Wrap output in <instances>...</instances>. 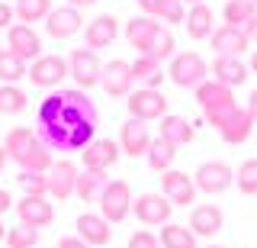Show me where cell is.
I'll return each instance as SVG.
<instances>
[{"instance_id": "22", "label": "cell", "mask_w": 257, "mask_h": 248, "mask_svg": "<svg viewBox=\"0 0 257 248\" xmlns=\"http://www.w3.org/2000/svg\"><path fill=\"white\" fill-rule=\"evenodd\" d=\"M183 26H187V36L193 42H203V39H212L215 33V13L209 4H196L187 10V20H183Z\"/></svg>"}, {"instance_id": "16", "label": "cell", "mask_w": 257, "mask_h": 248, "mask_svg": "<svg viewBox=\"0 0 257 248\" xmlns=\"http://www.w3.org/2000/svg\"><path fill=\"white\" fill-rule=\"evenodd\" d=\"M116 36H119V20L112 17V13H103V17L90 20L87 29H84V42H87V49H93V52L109 49V45L116 42Z\"/></svg>"}, {"instance_id": "54", "label": "cell", "mask_w": 257, "mask_h": 248, "mask_svg": "<svg viewBox=\"0 0 257 248\" xmlns=\"http://www.w3.org/2000/svg\"><path fill=\"white\" fill-rule=\"evenodd\" d=\"M4 238H7V226H4V222H0V242H4Z\"/></svg>"}, {"instance_id": "42", "label": "cell", "mask_w": 257, "mask_h": 248, "mask_svg": "<svg viewBox=\"0 0 257 248\" xmlns=\"http://www.w3.org/2000/svg\"><path fill=\"white\" fill-rule=\"evenodd\" d=\"M183 20H187V10H183L180 0H167V4L161 7V13H158L161 26H164V23H171V26H174V23H183Z\"/></svg>"}, {"instance_id": "25", "label": "cell", "mask_w": 257, "mask_h": 248, "mask_svg": "<svg viewBox=\"0 0 257 248\" xmlns=\"http://www.w3.org/2000/svg\"><path fill=\"white\" fill-rule=\"evenodd\" d=\"M16 164H20L23 171H32V174H48V171H52V164H55V158H52V151L45 148V142L36 135L32 145L16 158Z\"/></svg>"}, {"instance_id": "27", "label": "cell", "mask_w": 257, "mask_h": 248, "mask_svg": "<svg viewBox=\"0 0 257 248\" xmlns=\"http://www.w3.org/2000/svg\"><path fill=\"white\" fill-rule=\"evenodd\" d=\"M251 129H254V119L247 116V110H238V113L228 119V126L219 129V135H222V142H228V145H241V142L251 139Z\"/></svg>"}, {"instance_id": "37", "label": "cell", "mask_w": 257, "mask_h": 248, "mask_svg": "<svg viewBox=\"0 0 257 248\" xmlns=\"http://www.w3.org/2000/svg\"><path fill=\"white\" fill-rule=\"evenodd\" d=\"M174 49H177V42H174V33H171L167 26H161L158 33H155V42H151L148 55H151L155 61H164V58H174V55H177Z\"/></svg>"}, {"instance_id": "9", "label": "cell", "mask_w": 257, "mask_h": 248, "mask_svg": "<svg viewBox=\"0 0 257 248\" xmlns=\"http://www.w3.org/2000/svg\"><path fill=\"white\" fill-rule=\"evenodd\" d=\"M151 132H148V123H142V119H132L128 116L122 123V129H119V151L128 158H145L151 148Z\"/></svg>"}, {"instance_id": "21", "label": "cell", "mask_w": 257, "mask_h": 248, "mask_svg": "<svg viewBox=\"0 0 257 248\" xmlns=\"http://www.w3.org/2000/svg\"><path fill=\"white\" fill-rule=\"evenodd\" d=\"M209 74H212V81H219L225 87H241L247 81V65L241 58H228V55H215L212 68H209Z\"/></svg>"}, {"instance_id": "12", "label": "cell", "mask_w": 257, "mask_h": 248, "mask_svg": "<svg viewBox=\"0 0 257 248\" xmlns=\"http://www.w3.org/2000/svg\"><path fill=\"white\" fill-rule=\"evenodd\" d=\"M77 174H80V168L71 161V158L55 161L52 171L45 174V178H48V197H55V200L74 197V190H77Z\"/></svg>"}, {"instance_id": "32", "label": "cell", "mask_w": 257, "mask_h": 248, "mask_svg": "<svg viewBox=\"0 0 257 248\" xmlns=\"http://www.w3.org/2000/svg\"><path fill=\"white\" fill-rule=\"evenodd\" d=\"M257 17V7L254 0H228V4L222 7V20L225 26H235V29H244V23Z\"/></svg>"}, {"instance_id": "41", "label": "cell", "mask_w": 257, "mask_h": 248, "mask_svg": "<svg viewBox=\"0 0 257 248\" xmlns=\"http://www.w3.org/2000/svg\"><path fill=\"white\" fill-rule=\"evenodd\" d=\"M155 74H161V61H155L151 55H139V58L132 61V81L148 84Z\"/></svg>"}, {"instance_id": "46", "label": "cell", "mask_w": 257, "mask_h": 248, "mask_svg": "<svg viewBox=\"0 0 257 248\" xmlns=\"http://www.w3.org/2000/svg\"><path fill=\"white\" fill-rule=\"evenodd\" d=\"M58 248H90V245L77 235H64V238H58Z\"/></svg>"}, {"instance_id": "44", "label": "cell", "mask_w": 257, "mask_h": 248, "mask_svg": "<svg viewBox=\"0 0 257 248\" xmlns=\"http://www.w3.org/2000/svg\"><path fill=\"white\" fill-rule=\"evenodd\" d=\"M13 20H16L13 7H10V4H4V0H0V33H4V29H10V26H13Z\"/></svg>"}, {"instance_id": "49", "label": "cell", "mask_w": 257, "mask_h": 248, "mask_svg": "<svg viewBox=\"0 0 257 248\" xmlns=\"http://www.w3.org/2000/svg\"><path fill=\"white\" fill-rule=\"evenodd\" d=\"M10 206H13V197H10V194H7V190H4V187H0V216H4L7 210H10Z\"/></svg>"}, {"instance_id": "19", "label": "cell", "mask_w": 257, "mask_h": 248, "mask_svg": "<svg viewBox=\"0 0 257 248\" xmlns=\"http://www.w3.org/2000/svg\"><path fill=\"white\" fill-rule=\"evenodd\" d=\"M74 229H77V238H84V242L90 245V248L109 245V238H112L109 222L103 219L100 213H80V216H77V222H74Z\"/></svg>"}, {"instance_id": "15", "label": "cell", "mask_w": 257, "mask_h": 248, "mask_svg": "<svg viewBox=\"0 0 257 248\" xmlns=\"http://www.w3.org/2000/svg\"><path fill=\"white\" fill-rule=\"evenodd\" d=\"M16 216H20L23 226L32 229H45L55 222V206L48 203V197H23L16 203Z\"/></svg>"}, {"instance_id": "50", "label": "cell", "mask_w": 257, "mask_h": 248, "mask_svg": "<svg viewBox=\"0 0 257 248\" xmlns=\"http://www.w3.org/2000/svg\"><path fill=\"white\" fill-rule=\"evenodd\" d=\"M100 4V0H68V7H74V10H84V7H93Z\"/></svg>"}, {"instance_id": "26", "label": "cell", "mask_w": 257, "mask_h": 248, "mask_svg": "<svg viewBox=\"0 0 257 248\" xmlns=\"http://www.w3.org/2000/svg\"><path fill=\"white\" fill-rule=\"evenodd\" d=\"M106 184H109L106 171H93V168H84V171L77 174V190H74V194L84 200V203H96V200H100V194L106 190Z\"/></svg>"}, {"instance_id": "7", "label": "cell", "mask_w": 257, "mask_h": 248, "mask_svg": "<svg viewBox=\"0 0 257 248\" xmlns=\"http://www.w3.org/2000/svg\"><path fill=\"white\" fill-rule=\"evenodd\" d=\"M29 81L36 87H45V91H52V87H58L68 74V58H61V55H39L36 61L29 65Z\"/></svg>"}, {"instance_id": "1", "label": "cell", "mask_w": 257, "mask_h": 248, "mask_svg": "<svg viewBox=\"0 0 257 248\" xmlns=\"http://www.w3.org/2000/svg\"><path fill=\"white\" fill-rule=\"evenodd\" d=\"M96 123L100 113L93 100L77 87L52 91L36 110V135L48 151H84L96 139Z\"/></svg>"}, {"instance_id": "4", "label": "cell", "mask_w": 257, "mask_h": 248, "mask_svg": "<svg viewBox=\"0 0 257 248\" xmlns=\"http://www.w3.org/2000/svg\"><path fill=\"white\" fill-rule=\"evenodd\" d=\"M68 74L74 77L77 91H90V87L100 84V74H103V61L93 49H74L68 58Z\"/></svg>"}, {"instance_id": "5", "label": "cell", "mask_w": 257, "mask_h": 248, "mask_svg": "<svg viewBox=\"0 0 257 248\" xmlns=\"http://www.w3.org/2000/svg\"><path fill=\"white\" fill-rule=\"evenodd\" d=\"M125 107H128V116L142 119V123H155V119L167 116V97L161 91H151V87H139L135 94H128Z\"/></svg>"}, {"instance_id": "38", "label": "cell", "mask_w": 257, "mask_h": 248, "mask_svg": "<svg viewBox=\"0 0 257 248\" xmlns=\"http://www.w3.org/2000/svg\"><path fill=\"white\" fill-rule=\"evenodd\" d=\"M39 245V229L32 226H13L7 229V248H36Z\"/></svg>"}, {"instance_id": "40", "label": "cell", "mask_w": 257, "mask_h": 248, "mask_svg": "<svg viewBox=\"0 0 257 248\" xmlns=\"http://www.w3.org/2000/svg\"><path fill=\"white\" fill-rule=\"evenodd\" d=\"M238 113V103L235 100H228V103H219V107H212V110H203V119L212 129H225L228 126V119Z\"/></svg>"}, {"instance_id": "17", "label": "cell", "mask_w": 257, "mask_h": 248, "mask_svg": "<svg viewBox=\"0 0 257 248\" xmlns=\"http://www.w3.org/2000/svg\"><path fill=\"white\" fill-rule=\"evenodd\" d=\"M225 226V216L222 210L215 203H199V206H193V213H190V232L193 235H203V238H212V235H219Z\"/></svg>"}, {"instance_id": "35", "label": "cell", "mask_w": 257, "mask_h": 248, "mask_svg": "<svg viewBox=\"0 0 257 248\" xmlns=\"http://www.w3.org/2000/svg\"><path fill=\"white\" fill-rule=\"evenodd\" d=\"M235 184H238V190L244 197H254L257 194V158H244V161L238 164Z\"/></svg>"}, {"instance_id": "18", "label": "cell", "mask_w": 257, "mask_h": 248, "mask_svg": "<svg viewBox=\"0 0 257 248\" xmlns=\"http://www.w3.org/2000/svg\"><path fill=\"white\" fill-rule=\"evenodd\" d=\"M119 142L112 139H93L90 145L80 151V158H84V168H93V171H109L112 164L119 161Z\"/></svg>"}, {"instance_id": "8", "label": "cell", "mask_w": 257, "mask_h": 248, "mask_svg": "<svg viewBox=\"0 0 257 248\" xmlns=\"http://www.w3.org/2000/svg\"><path fill=\"white\" fill-rule=\"evenodd\" d=\"M132 210H135V219L142 226H167L174 206L164 194H142L132 200Z\"/></svg>"}, {"instance_id": "51", "label": "cell", "mask_w": 257, "mask_h": 248, "mask_svg": "<svg viewBox=\"0 0 257 248\" xmlns=\"http://www.w3.org/2000/svg\"><path fill=\"white\" fill-rule=\"evenodd\" d=\"M7 161H10V155H7V148L0 145V174H4V168H7Z\"/></svg>"}, {"instance_id": "20", "label": "cell", "mask_w": 257, "mask_h": 248, "mask_svg": "<svg viewBox=\"0 0 257 248\" xmlns=\"http://www.w3.org/2000/svg\"><path fill=\"white\" fill-rule=\"evenodd\" d=\"M158 29H161V23L155 17H132L125 23V42L132 45V49H139V55H148Z\"/></svg>"}, {"instance_id": "52", "label": "cell", "mask_w": 257, "mask_h": 248, "mask_svg": "<svg viewBox=\"0 0 257 248\" xmlns=\"http://www.w3.org/2000/svg\"><path fill=\"white\" fill-rule=\"evenodd\" d=\"M247 68H251V71H254V74H257V49L251 52V61H247Z\"/></svg>"}, {"instance_id": "43", "label": "cell", "mask_w": 257, "mask_h": 248, "mask_svg": "<svg viewBox=\"0 0 257 248\" xmlns=\"http://www.w3.org/2000/svg\"><path fill=\"white\" fill-rule=\"evenodd\" d=\"M128 248H161V242L151 235V232L139 229V232H132V238H128Z\"/></svg>"}, {"instance_id": "29", "label": "cell", "mask_w": 257, "mask_h": 248, "mask_svg": "<svg viewBox=\"0 0 257 248\" xmlns=\"http://www.w3.org/2000/svg\"><path fill=\"white\" fill-rule=\"evenodd\" d=\"M52 10H55L52 0H16V7H13L16 20H20L23 26H32V23L48 20V13H52Z\"/></svg>"}, {"instance_id": "47", "label": "cell", "mask_w": 257, "mask_h": 248, "mask_svg": "<svg viewBox=\"0 0 257 248\" xmlns=\"http://www.w3.org/2000/svg\"><path fill=\"white\" fill-rule=\"evenodd\" d=\"M241 33L247 36V42H257V17H251L244 23V29H241Z\"/></svg>"}, {"instance_id": "33", "label": "cell", "mask_w": 257, "mask_h": 248, "mask_svg": "<svg viewBox=\"0 0 257 248\" xmlns=\"http://www.w3.org/2000/svg\"><path fill=\"white\" fill-rule=\"evenodd\" d=\"M161 248H196V235L187 226L167 222V226H161Z\"/></svg>"}, {"instance_id": "14", "label": "cell", "mask_w": 257, "mask_h": 248, "mask_svg": "<svg viewBox=\"0 0 257 248\" xmlns=\"http://www.w3.org/2000/svg\"><path fill=\"white\" fill-rule=\"evenodd\" d=\"M80 29H84V13L74 10V7H68V4L55 7L45 20V33L52 39H71V36H77Z\"/></svg>"}, {"instance_id": "2", "label": "cell", "mask_w": 257, "mask_h": 248, "mask_svg": "<svg viewBox=\"0 0 257 248\" xmlns=\"http://www.w3.org/2000/svg\"><path fill=\"white\" fill-rule=\"evenodd\" d=\"M167 77H171L177 87H183V91H196L203 81H209V65L199 52H177L171 58Z\"/></svg>"}, {"instance_id": "13", "label": "cell", "mask_w": 257, "mask_h": 248, "mask_svg": "<svg viewBox=\"0 0 257 248\" xmlns=\"http://www.w3.org/2000/svg\"><path fill=\"white\" fill-rule=\"evenodd\" d=\"M161 194L171 200V206H190L196 200V184H193L190 174L171 168V171L161 174Z\"/></svg>"}, {"instance_id": "56", "label": "cell", "mask_w": 257, "mask_h": 248, "mask_svg": "<svg viewBox=\"0 0 257 248\" xmlns=\"http://www.w3.org/2000/svg\"><path fill=\"white\" fill-rule=\"evenodd\" d=\"M0 52H4V42H0Z\"/></svg>"}, {"instance_id": "23", "label": "cell", "mask_w": 257, "mask_h": 248, "mask_svg": "<svg viewBox=\"0 0 257 248\" xmlns=\"http://www.w3.org/2000/svg\"><path fill=\"white\" fill-rule=\"evenodd\" d=\"M209 42H212L215 55H228V58H241V52H247V45H251L247 36L235 26H219Z\"/></svg>"}, {"instance_id": "57", "label": "cell", "mask_w": 257, "mask_h": 248, "mask_svg": "<svg viewBox=\"0 0 257 248\" xmlns=\"http://www.w3.org/2000/svg\"><path fill=\"white\" fill-rule=\"evenodd\" d=\"M4 4H10V0H4Z\"/></svg>"}, {"instance_id": "58", "label": "cell", "mask_w": 257, "mask_h": 248, "mask_svg": "<svg viewBox=\"0 0 257 248\" xmlns=\"http://www.w3.org/2000/svg\"><path fill=\"white\" fill-rule=\"evenodd\" d=\"M254 7H257V0H254Z\"/></svg>"}, {"instance_id": "6", "label": "cell", "mask_w": 257, "mask_h": 248, "mask_svg": "<svg viewBox=\"0 0 257 248\" xmlns=\"http://www.w3.org/2000/svg\"><path fill=\"white\" fill-rule=\"evenodd\" d=\"M193 184H196V190L215 197V194H225L235 184V171L225 161H203L196 168V174H193Z\"/></svg>"}, {"instance_id": "31", "label": "cell", "mask_w": 257, "mask_h": 248, "mask_svg": "<svg viewBox=\"0 0 257 248\" xmlns=\"http://www.w3.org/2000/svg\"><path fill=\"white\" fill-rule=\"evenodd\" d=\"M174 158H177V148L171 145V142H164V139H155V142H151V148H148V155H145V161H148V168H151V171L164 174V171H171Z\"/></svg>"}, {"instance_id": "48", "label": "cell", "mask_w": 257, "mask_h": 248, "mask_svg": "<svg viewBox=\"0 0 257 248\" xmlns=\"http://www.w3.org/2000/svg\"><path fill=\"white\" fill-rule=\"evenodd\" d=\"M247 116H251L254 123H257V87H254L251 94H247Z\"/></svg>"}, {"instance_id": "30", "label": "cell", "mask_w": 257, "mask_h": 248, "mask_svg": "<svg viewBox=\"0 0 257 248\" xmlns=\"http://www.w3.org/2000/svg\"><path fill=\"white\" fill-rule=\"evenodd\" d=\"M29 107V97L20 84H0V116H20Z\"/></svg>"}, {"instance_id": "55", "label": "cell", "mask_w": 257, "mask_h": 248, "mask_svg": "<svg viewBox=\"0 0 257 248\" xmlns=\"http://www.w3.org/2000/svg\"><path fill=\"white\" fill-rule=\"evenodd\" d=\"M206 248H225V245H206Z\"/></svg>"}, {"instance_id": "45", "label": "cell", "mask_w": 257, "mask_h": 248, "mask_svg": "<svg viewBox=\"0 0 257 248\" xmlns=\"http://www.w3.org/2000/svg\"><path fill=\"white\" fill-rule=\"evenodd\" d=\"M135 4L145 10V17H155L158 20V13H161V7L167 4V0H135Z\"/></svg>"}, {"instance_id": "24", "label": "cell", "mask_w": 257, "mask_h": 248, "mask_svg": "<svg viewBox=\"0 0 257 248\" xmlns=\"http://www.w3.org/2000/svg\"><path fill=\"white\" fill-rule=\"evenodd\" d=\"M193 135H196V129H193V123H190L187 116L167 113L164 119H161V135H158V139L171 142L174 148H180V145H190V142H193Z\"/></svg>"}, {"instance_id": "3", "label": "cell", "mask_w": 257, "mask_h": 248, "mask_svg": "<svg viewBox=\"0 0 257 248\" xmlns=\"http://www.w3.org/2000/svg\"><path fill=\"white\" fill-rule=\"evenodd\" d=\"M100 216L109 222V226H116V222H122L128 213H132V190H128L125 181H109L106 190L100 194Z\"/></svg>"}, {"instance_id": "36", "label": "cell", "mask_w": 257, "mask_h": 248, "mask_svg": "<svg viewBox=\"0 0 257 248\" xmlns=\"http://www.w3.org/2000/svg\"><path fill=\"white\" fill-rule=\"evenodd\" d=\"M32 139H36V132L26 129V126H16V129H10V135H7V155H10V161H16V158L23 155L29 145H32Z\"/></svg>"}, {"instance_id": "39", "label": "cell", "mask_w": 257, "mask_h": 248, "mask_svg": "<svg viewBox=\"0 0 257 248\" xmlns=\"http://www.w3.org/2000/svg\"><path fill=\"white\" fill-rule=\"evenodd\" d=\"M16 184L23 187L26 197H48V178L45 174H32V171H20Z\"/></svg>"}, {"instance_id": "11", "label": "cell", "mask_w": 257, "mask_h": 248, "mask_svg": "<svg viewBox=\"0 0 257 248\" xmlns=\"http://www.w3.org/2000/svg\"><path fill=\"white\" fill-rule=\"evenodd\" d=\"M7 49L23 61H36L39 55H42V39H39V33L32 26L13 23V26L7 29Z\"/></svg>"}, {"instance_id": "34", "label": "cell", "mask_w": 257, "mask_h": 248, "mask_svg": "<svg viewBox=\"0 0 257 248\" xmlns=\"http://www.w3.org/2000/svg\"><path fill=\"white\" fill-rule=\"evenodd\" d=\"M26 74H29V65H26V61L16 58L10 49L0 52V81H4V84H20Z\"/></svg>"}, {"instance_id": "28", "label": "cell", "mask_w": 257, "mask_h": 248, "mask_svg": "<svg viewBox=\"0 0 257 248\" xmlns=\"http://www.w3.org/2000/svg\"><path fill=\"white\" fill-rule=\"evenodd\" d=\"M228 100H235V94H231V87H225L219 81H203L196 87V103H199V110H212V107H219V103H228Z\"/></svg>"}, {"instance_id": "10", "label": "cell", "mask_w": 257, "mask_h": 248, "mask_svg": "<svg viewBox=\"0 0 257 248\" xmlns=\"http://www.w3.org/2000/svg\"><path fill=\"white\" fill-rule=\"evenodd\" d=\"M132 65L122 58H112L103 65V74H100V87L106 97H128L132 94Z\"/></svg>"}, {"instance_id": "53", "label": "cell", "mask_w": 257, "mask_h": 248, "mask_svg": "<svg viewBox=\"0 0 257 248\" xmlns=\"http://www.w3.org/2000/svg\"><path fill=\"white\" fill-rule=\"evenodd\" d=\"M180 4H190V7H196V4H206V0H180Z\"/></svg>"}]
</instances>
